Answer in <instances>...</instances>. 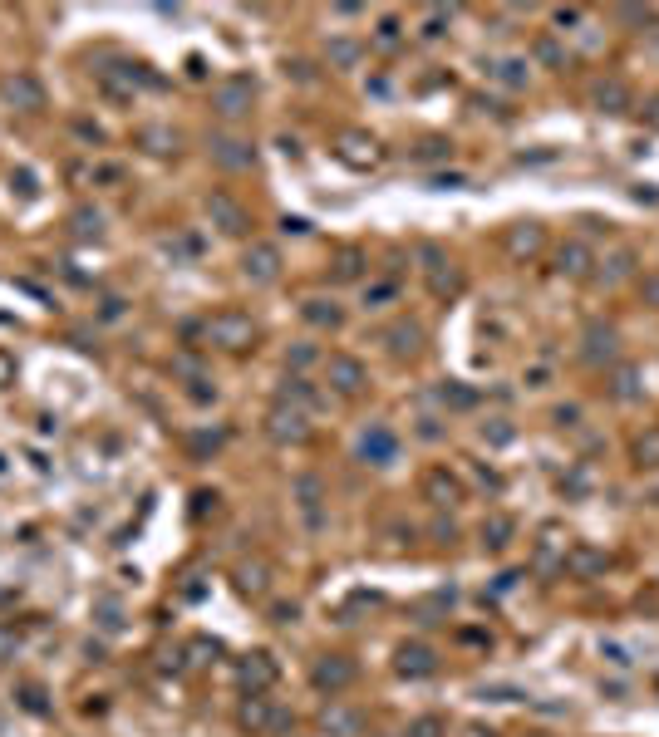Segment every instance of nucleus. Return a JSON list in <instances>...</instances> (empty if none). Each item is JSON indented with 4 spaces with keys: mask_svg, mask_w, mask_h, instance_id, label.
<instances>
[{
    "mask_svg": "<svg viewBox=\"0 0 659 737\" xmlns=\"http://www.w3.org/2000/svg\"><path fill=\"white\" fill-rule=\"evenodd\" d=\"M394 295H399V285H394V281H379V285H369V290H364V305H389Z\"/></svg>",
    "mask_w": 659,
    "mask_h": 737,
    "instance_id": "nucleus-44",
    "label": "nucleus"
},
{
    "mask_svg": "<svg viewBox=\"0 0 659 737\" xmlns=\"http://www.w3.org/2000/svg\"><path fill=\"white\" fill-rule=\"evenodd\" d=\"M591 104H596V114L605 118H625L635 109V94H630V84L625 79H596V89H591Z\"/></svg>",
    "mask_w": 659,
    "mask_h": 737,
    "instance_id": "nucleus-19",
    "label": "nucleus"
},
{
    "mask_svg": "<svg viewBox=\"0 0 659 737\" xmlns=\"http://www.w3.org/2000/svg\"><path fill=\"white\" fill-rule=\"evenodd\" d=\"M556 276H566V281H591V276H596V251H591L586 241H566V246L556 251Z\"/></svg>",
    "mask_w": 659,
    "mask_h": 737,
    "instance_id": "nucleus-21",
    "label": "nucleus"
},
{
    "mask_svg": "<svg viewBox=\"0 0 659 737\" xmlns=\"http://www.w3.org/2000/svg\"><path fill=\"white\" fill-rule=\"evenodd\" d=\"M0 99H5L10 109H20V114H40V109H45V84H40L35 74L15 69V74L0 79Z\"/></svg>",
    "mask_w": 659,
    "mask_h": 737,
    "instance_id": "nucleus-14",
    "label": "nucleus"
},
{
    "mask_svg": "<svg viewBox=\"0 0 659 737\" xmlns=\"http://www.w3.org/2000/svg\"><path fill=\"white\" fill-rule=\"evenodd\" d=\"M335 153H340V163H345V168H360V172L364 168H379V158H384L379 138H374V133H364V128H345Z\"/></svg>",
    "mask_w": 659,
    "mask_h": 737,
    "instance_id": "nucleus-16",
    "label": "nucleus"
},
{
    "mask_svg": "<svg viewBox=\"0 0 659 737\" xmlns=\"http://www.w3.org/2000/svg\"><path fill=\"white\" fill-rule=\"evenodd\" d=\"M645 374H640V364H615L610 369V379H605V389L615 403H635V398H645V384H640Z\"/></svg>",
    "mask_w": 659,
    "mask_h": 737,
    "instance_id": "nucleus-27",
    "label": "nucleus"
},
{
    "mask_svg": "<svg viewBox=\"0 0 659 737\" xmlns=\"http://www.w3.org/2000/svg\"><path fill=\"white\" fill-rule=\"evenodd\" d=\"M512 536H517V521H512L507 511H492V516L482 521V546H487L492 556H502V551L512 546Z\"/></svg>",
    "mask_w": 659,
    "mask_h": 737,
    "instance_id": "nucleus-29",
    "label": "nucleus"
},
{
    "mask_svg": "<svg viewBox=\"0 0 659 737\" xmlns=\"http://www.w3.org/2000/svg\"><path fill=\"white\" fill-rule=\"evenodd\" d=\"M596 266H600L596 276L605 285H620L625 276H630V271H635V251H630V246H615V251H610L605 261H596Z\"/></svg>",
    "mask_w": 659,
    "mask_h": 737,
    "instance_id": "nucleus-34",
    "label": "nucleus"
},
{
    "mask_svg": "<svg viewBox=\"0 0 659 737\" xmlns=\"http://www.w3.org/2000/svg\"><path fill=\"white\" fill-rule=\"evenodd\" d=\"M69 227H74V236H79V241H99V236H104V212H94V207H79V212L69 217Z\"/></svg>",
    "mask_w": 659,
    "mask_h": 737,
    "instance_id": "nucleus-36",
    "label": "nucleus"
},
{
    "mask_svg": "<svg viewBox=\"0 0 659 737\" xmlns=\"http://www.w3.org/2000/svg\"><path fill=\"white\" fill-rule=\"evenodd\" d=\"M419 438H428V443H433V438H443V428H438V418H419Z\"/></svg>",
    "mask_w": 659,
    "mask_h": 737,
    "instance_id": "nucleus-51",
    "label": "nucleus"
},
{
    "mask_svg": "<svg viewBox=\"0 0 659 737\" xmlns=\"http://www.w3.org/2000/svg\"><path fill=\"white\" fill-rule=\"evenodd\" d=\"M325 384H330V394L340 398H364L369 394V369L355 354H330L325 359Z\"/></svg>",
    "mask_w": 659,
    "mask_h": 737,
    "instance_id": "nucleus-5",
    "label": "nucleus"
},
{
    "mask_svg": "<svg viewBox=\"0 0 659 737\" xmlns=\"http://www.w3.org/2000/svg\"><path fill=\"white\" fill-rule=\"evenodd\" d=\"M364 266H369V256H364L360 246H340V251H335V261H330V281H340V285L360 281Z\"/></svg>",
    "mask_w": 659,
    "mask_h": 737,
    "instance_id": "nucleus-31",
    "label": "nucleus"
},
{
    "mask_svg": "<svg viewBox=\"0 0 659 737\" xmlns=\"http://www.w3.org/2000/svg\"><path fill=\"white\" fill-rule=\"evenodd\" d=\"M232 585H237L241 600H266L271 595V566L266 561H241L232 570Z\"/></svg>",
    "mask_w": 659,
    "mask_h": 737,
    "instance_id": "nucleus-25",
    "label": "nucleus"
},
{
    "mask_svg": "<svg viewBox=\"0 0 659 737\" xmlns=\"http://www.w3.org/2000/svg\"><path fill=\"white\" fill-rule=\"evenodd\" d=\"M207 153H212V163L222 172H251L256 168V148L237 138V133H212V143H207Z\"/></svg>",
    "mask_w": 659,
    "mask_h": 737,
    "instance_id": "nucleus-15",
    "label": "nucleus"
},
{
    "mask_svg": "<svg viewBox=\"0 0 659 737\" xmlns=\"http://www.w3.org/2000/svg\"><path fill=\"white\" fill-rule=\"evenodd\" d=\"M394 40H399V20H384L379 25V45H394Z\"/></svg>",
    "mask_w": 659,
    "mask_h": 737,
    "instance_id": "nucleus-53",
    "label": "nucleus"
},
{
    "mask_svg": "<svg viewBox=\"0 0 659 737\" xmlns=\"http://www.w3.org/2000/svg\"><path fill=\"white\" fill-rule=\"evenodd\" d=\"M404 737H448V723H443L438 713H423V718H414V723L404 728Z\"/></svg>",
    "mask_w": 659,
    "mask_h": 737,
    "instance_id": "nucleus-42",
    "label": "nucleus"
},
{
    "mask_svg": "<svg viewBox=\"0 0 659 737\" xmlns=\"http://www.w3.org/2000/svg\"><path fill=\"white\" fill-rule=\"evenodd\" d=\"M276 679H281V659H276L271 649H251V654H241L237 659L241 693H266Z\"/></svg>",
    "mask_w": 659,
    "mask_h": 737,
    "instance_id": "nucleus-9",
    "label": "nucleus"
},
{
    "mask_svg": "<svg viewBox=\"0 0 659 737\" xmlns=\"http://www.w3.org/2000/svg\"><path fill=\"white\" fill-rule=\"evenodd\" d=\"M123 315H128V300L123 295H104L99 300V320H123Z\"/></svg>",
    "mask_w": 659,
    "mask_h": 737,
    "instance_id": "nucleus-45",
    "label": "nucleus"
},
{
    "mask_svg": "<svg viewBox=\"0 0 659 737\" xmlns=\"http://www.w3.org/2000/svg\"><path fill=\"white\" fill-rule=\"evenodd\" d=\"M433 398H438V403H443V408H458V413H463V408H473V403H478V394H473V389H468V384H458V379H443V384H438V389H433Z\"/></svg>",
    "mask_w": 659,
    "mask_h": 737,
    "instance_id": "nucleus-35",
    "label": "nucleus"
},
{
    "mask_svg": "<svg viewBox=\"0 0 659 737\" xmlns=\"http://www.w3.org/2000/svg\"><path fill=\"white\" fill-rule=\"evenodd\" d=\"M487 74H492L502 89H527L532 64H527V59H492V64H487Z\"/></svg>",
    "mask_w": 659,
    "mask_h": 737,
    "instance_id": "nucleus-32",
    "label": "nucleus"
},
{
    "mask_svg": "<svg viewBox=\"0 0 659 737\" xmlns=\"http://www.w3.org/2000/svg\"><path fill=\"white\" fill-rule=\"evenodd\" d=\"M463 737H497V733H492L487 723H468V728H463Z\"/></svg>",
    "mask_w": 659,
    "mask_h": 737,
    "instance_id": "nucleus-56",
    "label": "nucleus"
},
{
    "mask_svg": "<svg viewBox=\"0 0 659 737\" xmlns=\"http://www.w3.org/2000/svg\"><path fill=\"white\" fill-rule=\"evenodd\" d=\"M281 231H286V236H305V231H310V222H305V217H286V222H281Z\"/></svg>",
    "mask_w": 659,
    "mask_h": 737,
    "instance_id": "nucleus-52",
    "label": "nucleus"
},
{
    "mask_svg": "<svg viewBox=\"0 0 659 737\" xmlns=\"http://www.w3.org/2000/svg\"><path fill=\"white\" fill-rule=\"evenodd\" d=\"M15 374H20L15 354H10V349H0V389H10V384H15Z\"/></svg>",
    "mask_w": 659,
    "mask_h": 737,
    "instance_id": "nucleus-46",
    "label": "nucleus"
},
{
    "mask_svg": "<svg viewBox=\"0 0 659 737\" xmlns=\"http://www.w3.org/2000/svg\"><path fill=\"white\" fill-rule=\"evenodd\" d=\"M394 674L399 679H433L438 674V654L428 644H419V639H409V644L394 649Z\"/></svg>",
    "mask_w": 659,
    "mask_h": 737,
    "instance_id": "nucleus-18",
    "label": "nucleus"
},
{
    "mask_svg": "<svg viewBox=\"0 0 659 737\" xmlns=\"http://www.w3.org/2000/svg\"><path fill=\"white\" fill-rule=\"evenodd\" d=\"M409 158H414V163H443V158H453V143H448V138H419V143L409 148Z\"/></svg>",
    "mask_w": 659,
    "mask_h": 737,
    "instance_id": "nucleus-37",
    "label": "nucleus"
},
{
    "mask_svg": "<svg viewBox=\"0 0 659 737\" xmlns=\"http://www.w3.org/2000/svg\"><path fill=\"white\" fill-rule=\"evenodd\" d=\"M281 271H286V261H281V251H276L271 241H251V246L241 251V276L251 285H276Z\"/></svg>",
    "mask_w": 659,
    "mask_h": 737,
    "instance_id": "nucleus-12",
    "label": "nucleus"
},
{
    "mask_svg": "<svg viewBox=\"0 0 659 737\" xmlns=\"http://www.w3.org/2000/svg\"><path fill=\"white\" fill-rule=\"evenodd\" d=\"M296 620H300L296 600H286V605H276V610H271V624H296Z\"/></svg>",
    "mask_w": 659,
    "mask_h": 737,
    "instance_id": "nucleus-47",
    "label": "nucleus"
},
{
    "mask_svg": "<svg viewBox=\"0 0 659 737\" xmlns=\"http://www.w3.org/2000/svg\"><path fill=\"white\" fill-rule=\"evenodd\" d=\"M320 733L325 737H364V713L330 698V703L320 708Z\"/></svg>",
    "mask_w": 659,
    "mask_h": 737,
    "instance_id": "nucleus-22",
    "label": "nucleus"
},
{
    "mask_svg": "<svg viewBox=\"0 0 659 737\" xmlns=\"http://www.w3.org/2000/svg\"><path fill=\"white\" fill-rule=\"evenodd\" d=\"M507 256H517V261H532L541 246H546V231L537 227V222H517V227H507Z\"/></svg>",
    "mask_w": 659,
    "mask_h": 737,
    "instance_id": "nucleus-26",
    "label": "nucleus"
},
{
    "mask_svg": "<svg viewBox=\"0 0 659 737\" xmlns=\"http://www.w3.org/2000/svg\"><path fill=\"white\" fill-rule=\"evenodd\" d=\"M423 340H428V330H423L419 320H409V315H399V320H389V325L379 330V344H384L394 359H419Z\"/></svg>",
    "mask_w": 659,
    "mask_h": 737,
    "instance_id": "nucleus-13",
    "label": "nucleus"
},
{
    "mask_svg": "<svg viewBox=\"0 0 659 737\" xmlns=\"http://www.w3.org/2000/svg\"><path fill=\"white\" fill-rule=\"evenodd\" d=\"M360 59H364V45L355 35H330L325 40V64L330 69H360Z\"/></svg>",
    "mask_w": 659,
    "mask_h": 737,
    "instance_id": "nucleus-30",
    "label": "nucleus"
},
{
    "mask_svg": "<svg viewBox=\"0 0 659 737\" xmlns=\"http://www.w3.org/2000/svg\"><path fill=\"white\" fill-rule=\"evenodd\" d=\"M655 35H659V30H655Z\"/></svg>",
    "mask_w": 659,
    "mask_h": 737,
    "instance_id": "nucleus-57",
    "label": "nucleus"
},
{
    "mask_svg": "<svg viewBox=\"0 0 659 737\" xmlns=\"http://www.w3.org/2000/svg\"><path fill=\"white\" fill-rule=\"evenodd\" d=\"M202 335H207L212 349H222V354H246V349H256V340H261V325L246 310H217L202 325Z\"/></svg>",
    "mask_w": 659,
    "mask_h": 737,
    "instance_id": "nucleus-1",
    "label": "nucleus"
},
{
    "mask_svg": "<svg viewBox=\"0 0 659 737\" xmlns=\"http://www.w3.org/2000/svg\"><path fill=\"white\" fill-rule=\"evenodd\" d=\"M630 457H635V467H640V472H659V423H650L645 433H635Z\"/></svg>",
    "mask_w": 659,
    "mask_h": 737,
    "instance_id": "nucleus-33",
    "label": "nucleus"
},
{
    "mask_svg": "<svg viewBox=\"0 0 659 737\" xmlns=\"http://www.w3.org/2000/svg\"><path fill=\"white\" fill-rule=\"evenodd\" d=\"M419 261H423V281H428V295H433V300H458V295H463V271L448 261L443 246L419 241Z\"/></svg>",
    "mask_w": 659,
    "mask_h": 737,
    "instance_id": "nucleus-2",
    "label": "nucleus"
},
{
    "mask_svg": "<svg viewBox=\"0 0 659 737\" xmlns=\"http://www.w3.org/2000/svg\"><path fill=\"white\" fill-rule=\"evenodd\" d=\"M355 679H360V664L350 654H320L310 664V688L325 693V698H340L345 688H355Z\"/></svg>",
    "mask_w": 659,
    "mask_h": 737,
    "instance_id": "nucleus-4",
    "label": "nucleus"
},
{
    "mask_svg": "<svg viewBox=\"0 0 659 737\" xmlns=\"http://www.w3.org/2000/svg\"><path fill=\"white\" fill-rule=\"evenodd\" d=\"M237 723H241V733L271 737V733H281V728H286V713H281L266 693H246V698H241V708H237Z\"/></svg>",
    "mask_w": 659,
    "mask_h": 737,
    "instance_id": "nucleus-6",
    "label": "nucleus"
},
{
    "mask_svg": "<svg viewBox=\"0 0 659 737\" xmlns=\"http://www.w3.org/2000/svg\"><path fill=\"white\" fill-rule=\"evenodd\" d=\"M605 570H610V556H605L600 546H591V541H571V546H566L561 575H571V580H600Z\"/></svg>",
    "mask_w": 659,
    "mask_h": 737,
    "instance_id": "nucleus-17",
    "label": "nucleus"
},
{
    "mask_svg": "<svg viewBox=\"0 0 659 737\" xmlns=\"http://www.w3.org/2000/svg\"><path fill=\"white\" fill-rule=\"evenodd\" d=\"M266 438L281 443V448H300L310 438V413L305 408H291V403H276L266 413Z\"/></svg>",
    "mask_w": 659,
    "mask_h": 737,
    "instance_id": "nucleus-8",
    "label": "nucleus"
},
{
    "mask_svg": "<svg viewBox=\"0 0 659 737\" xmlns=\"http://www.w3.org/2000/svg\"><path fill=\"white\" fill-rule=\"evenodd\" d=\"M291 492H296V507H300V516H305V526L320 531V526H325V482L310 477V472H300L296 482H291Z\"/></svg>",
    "mask_w": 659,
    "mask_h": 737,
    "instance_id": "nucleus-20",
    "label": "nucleus"
},
{
    "mask_svg": "<svg viewBox=\"0 0 659 737\" xmlns=\"http://www.w3.org/2000/svg\"><path fill=\"white\" fill-rule=\"evenodd\" d=\"M576 418H581V408H576V403H571V408H556V423H561V428H571Z\"/></svg>",
    "mask_w": 659,
    "mask_h": 737,
    "instance_id": "nucleus-55",
    "label": "nucleus"
},
{
    "mask_svg": "<svg viewBox=\"0 0 659 737\" xmlns=\"http://www.w3.org/2000/svg\"><path fill=\"white\" fill-rule=\"evenodd\" d=\"M256 109V79L251 74H227V79H217L212 84V114L227 118V123H237Z\"/></svg>",
    "mask_w": 659,
    "mask_h": 737,
    "instance_id": "nucleus-3",
    "label": "nucleus"
},
{
    "mask_svg": "<svg viewBox=\"0 0 659 737\" xmlns=\"http://www.w3.org/2000/svg\"><path fill=\"white\" fill-rule=\"evenodd\" d=\"M620 20H625V25H650V20H655V10H640V5H625V10H620Z\"/></svg>",
    "mask_w": 659,
    "mask_h": 737,
    "instance_id": "nucleus-48",
    "label": "nucleus"
},
{
    "mask_svg": "<svg viewBox=\"0 0 659 737\" xmlns=\"http://www.w3.org/2000/svg\"><path fill=\"white\" fill-rule=\"evenodd\" d=\"M443 25H448V10H433V15H428V25H423V40H438V35H443Z\"/></svg>",
    "mask_w": 659,
    "mask_h": 737,
    "instance_id": "nucleus-49",
    "label": "nucleus"
},
{
    "mask_svg": "<svg viewBox=\"0 0 659 737\" xmlns=\"http://www.w3.org/2000/svg\"><path fill=\"white\" fill-rule=\"evenodd\" d=\"M202 207H207V222L222 231V236H246V231H251V212L241 207L232 192H222V187H217V192H207V202H202Z\"/></svg>",
    "mask_w": 659,
    "mask_h": 737,
    "instance_id": "nucleus-11",
    "label": "nucleus"
},
{
    "mask_svg": "<svg viewBox=\"0 0 659 737\" xmlns=\"http://www.w3.org/2000/svg\"><path fill=\"white\" fill-rule=\"evenodd\" d=\"M20 698H25V708H30V713H45V703H40V688H20Z\"/></svg>",
    "mask_w": 659,
    "mask_h": 737,
    "instance_id": "nucleus-54",
    "label": "nucleus"
},
{
    "mask_svg": "<svg viewBox=\"0 0 659 737\" xmlns=\"http://www.w3.org/2000/svg\"><path fill=\"white\" fill-rule=\"evenodd\" d=\"M561 566H566V546L556 551L551 541H541V546H537V556H532V570H537V575H556Z\"/></svg>",
    "mask_w": 659,
    "mask_h": 737,
    "instance_id": "nucleus-41",
    "label": "nucleus"
},
{
    "mask_svg": "<svg viewBox=\"0 0 659 737\" xmlns=\"http://www.w3.org/2000/svg\"><path fill=\"white\" fill-rule=\"evenodd\" d=\"M423 502L438 511H453L468 502V487H463V477L458 472H448V467H428L423 472Z\"/></svg>",
    "mask_w": 659,
    "mask_h": 737,
    "instance_id": "nucleus-10",
    "label": "nucleus"
},
{
    "mask_svg": "<svg viewBox=\"0 0 659 737\" xmlns=\"http://www.w3.org/2000/svg\"><path fill=\"white\" fill-rule=\"evenodd\" d=\"M310 364H315V344H291V349H286V369H310Z\"/></svg>",
    "mask_w": 659,
    "mask_h": 737,
    "instance_id": "nucleus-43",
    "label": "nucleus"
},
{
    "mask_svg": "<svg viewBox=\"0 0 659 737\" xmlns=\"http://www.w3.org/2000/svg\"><path fill=\"white\" fill-rule=\"evenodd\" d=\"M360 457L364 462H374V467H389V462L399 457V438H394L384 423H374V428H364L360 433Z\"/></svg>",
    "mask_w": 659,
    "mask_h": 737,
    "instance_id": "nucleus-24",
    "label": "nucleus"
},
{
    "mask_svg": "<svg viewBox=\"0 0 659 737\" xmlns=\"http://www.w3.org/2000/svg\"><path fill=\"white\" fill-rule=\"evenodd\" d=\"M478 438L487 443V448H507L512 438H517V428H512V418H487L478 428Z\"/></svg>",
    "mask_w": 659,
    "mask_h": 737,
    "instance_id": "nucleus-38",
    "label": "nucleus"
},
{
    "mask_svg": "<svg viewBox=\"0 0 659 737\" xmlns=\"http://www.w3.org/2000/svg\"><path fill=\"white\" fill-rule=\"evenodd\" d=\"M94 620H99V629L119 634L123 629V605L114 600V595H99V600H94Z\"/></svg>",
    "mask_w": 659,
    "mask_h": 737,
    "instance_id": "nucleus-39",
    "label": "nucleus"
},
{
    "mask_svg": "<svg viewBox=\"0 0 659 737\" xmlns=\"http://www.w3.org/2000/svg\"><path fill=\"white\" fill-rule=\"evenodd\" d=\"M300 320H305L310 330H325V335H335V330L345 325V310H340L330 295H310V300H300Z\"/></svg>",
    "mask_w": 659,
    "mask_h": 737,
    "instance_id": "nucleus-23",
    "label": "nucleus"
},
{
    "mask_svg": "<svg viewBox=\"0 0 659 737\" xmlns=\"http://www.w3.org/2000/svg\"><path fill=\"white\" fill-rule=\"evenodd\" d=\"M640 295H645V305H655L659 310V271H650V276L640 281Z\"/></svg>",
    "mask_w": 659,
    "mask_h": 737,
    "instance_id": "nucleus-50",
    "label": "nucleus"
},
{
    "mask_svg": "<svg viewBox=\"0 0 659 737\" xmlns=\"http://www.w3.org/2000/svg\"><path fill=\"white\" fill-rule=\"evenodd\" d=\"M581 359L591 364V369H615L620 364V330L615 325H605V320H591L586 330H581Z\"/></svg>",
    "mask_w": 659,
    "mask_h": 737,
    "instance_id": "nucleus-7",
    "label": "nucleus"
},
{
    "mask_svg": "<svg viewBox=\"0 0 659 737\" xmlns=\"http://www.w3.org/2000/svg\"><path fill=\"white\" fill-rule=\"evenodd\" d=\"M138 143H143L148 153H158V158H168V153L178 148V133H168V128H143V133H138Z\"/></svg>",
    "mask_w": 659,
    "mask_h": 737,
    "instance_id": "nucleus-40",
    "label": "nucleus"
},
{
    "mask_svg": "<svg viewBox=\"0 0 659 737\" xmlns=\"http://www.w3.org/2000/svg\"><path fill=\"white\" fill-rule=\"evenodd\" d=\"M276 403H291V408L315 413V408H320V389H315L305 374H286V379H281V394H276Z\"/></svg>",
    "mask_w": 659,
    "mask_h": 737,
    "instance_id": "nucleus-28",
    "label": "nucleus"
}]
</instances>
